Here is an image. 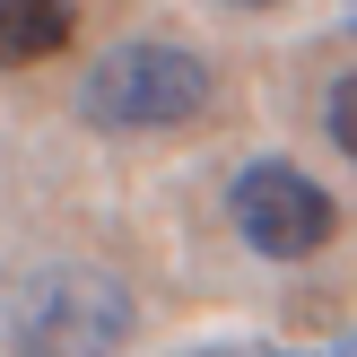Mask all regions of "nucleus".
Wrapping results in <instances>:
<instances>
[{
  "mask_svg": "<svg viewBox=\"0 0 357 357\" xmlns=\"http://www.w3.org/2000/svg\"><path fill=\"white\" fill-rule=\"evenodd\" d=\"M209 105V61L183 44H114L79 87V114L96 131H174Z\"/></svg>",
  "mask_w": 357,
  "mask_h": 357,
  "instance_id": "obj_2",
  "label": "nucleus"
},
{
  "mask_svg": "<svg viewBox=\"0 0 357 357\" xmlns=\"http://www.w3.org/2000/svg\"><path fill=\"white\" fill-rule=\"evenodd\" d=\"M323 122H331V139H340V157L357 166V70H349L340 87H331V105H323Z\"/></svg>",
  "mask_w": 357,
  "mask_h": 357,
  "instance_id": "obj_5",
  "label": "nucleus"
},
{
  "mask_svg": "<svg viewBox=\"0 0 357 357\" xmlns=\"http://www.w3.org/2000/svg\"><path fill=\"white\" fill-rule=\"evenodd\" d=\"M9 340L17 357H122L131 296L96 261H35L9 288Z\"/></svg>",
  "mask_w": 357,
  "mask_h": 357,
  "instance_id": "obj_1",
  "label": "nucleus"
},
{
  "mask_svg": "<svg viewBox=\"0 0 357 357\" xmlns=\"http://www.w3.org/2000/svg\"><path fill=\"white\" fill-rule=\"evenodd\" d=\"M331 357H357V331H340V340H331Z\"/></svg>",
  "mask_w": 357,
  "mask_h": 357,
  "instance_id": "obj_6",
  "label": "nucleus"
},
{
  "mask_svg": "<svg viewBox=\"0 0 357 357\" xmlns=\"http://www.w3.org/2000/svg\"><path fill=\"white\" fill-rule=\"evenodd\" d=\"M70 35H79V9L70 0H0V70L52 61Z\"/></svg>",
  "mask_w": 357,
  "mask_h": 357,
  "instance_id": "obj_4",
  "label": "nucleus"
},
{
  "mask_svg": "<svg viewBox=\"0 0 357 357\" xmlns=\"http://www.w3.org/2000/svg\"><path fill=\"white\" fill-rule=\"evenodd\" d=\"M227 9H279V0H227Z\"/></svg>",
  "mask_w": 357,
  "mask_h": 357,
  "instance_id": "obj_8",
  "label": "nucleus"
},
{
  "mask_svg": "<svg viewBox=\"0 0 357 357\" xmlns=\"http://www.w3.org/2000/svg\"><path fill=\"white\" fill-rule=\"evenodd\" d=\"M192 357H253V349H192Z\"/></svg>",
  "mask_w": 357,
  "mask_h": 357,
  "instance_id": "obj_7",
  "label": "nucleus"
},
{
  "mask_svg": "<svg viewBox=\"0 0 357 357\" xmlns=\"http://www.w3.org/2000/svg\"><path fill=\"white\" fill-rule=\"evenodd\" d=\"M227 218H236V236L253 244V253L271 261H305L331 244V227H340V209H331V192L314 183L305 166H288V157H261V166L236 174V192H227Z\"/></svg>",
  "mask_w": 357,
  "mask_h": 357,
  "instance_id": "obj_3",
  "label": "nucleus"
}]
</instances>
